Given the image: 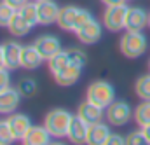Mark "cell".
I'll return each instance as SVG.
<instances>
[{"label": "cell", "instance_id": "cell-1", "mask_svg": "<svg viewBox=\"0 0 150 145\" xmlns=\"http://www.w3.org/2000/svg\"><path fill=\"white\" fill-rule=\"evenodd\" d=\"M91 19H93V14L87 9L75 7V5H65L59 9L58 26L67 32H77L82 25H86Z\"/></svg>", "mask_w": 150, "mask_h": 145}, {"label": "cell", "instance_id": "cell-2", "mask_svg": "<svg viewBox=\"0 0 150 145\" xmlns=\"http://www.w3.org/2000/svg\"><path fill=\"white\" fill-rule=\"evenodd\" d=\"M147 49H149V40L142 32L126 30V33L119 40V51L122 53V56H126L129 60H136V58L143 56Z\"/></svg>", "mask_w": 150, "mask_h": 145}, {"label": "cell", "instance_id": "cell-3", "mask_svg": "<svg viewBox=\"0 0 150 145\" xmlns=\"http://www.w3.org/2000/svg\"><path fill=\"white\" fill-rule=\"evenodd\" d=\"M74 115L65 109H52L44 117V126L51 133L52 138H65L68 135V128Z\"/></svg>", "mask_w": 150, "mask_h": 145}, {"label": "cell", "instance_id": "cell-4", "mask_svg": "<svg viewBox=\"0 0 150 145\" xmlns=\"http://www.w3.org/2000/svg\"><path fill=\"white\" fill-rule=\"evenodd\" d=\"M86 96H87L86 100H89V102L107 109L115 100V89H113L112 84L107 82V80H94V82L89 84V87L86 91Z\"/></svg>", "mask_w": 150, "mask_h": 145}, {"label": "cell", "instance_id": "cell-5", "mask_svg": "<svg viewBox=\"0 0 150 145\" xmlns=\"http://www.w3.org/2000/svg\"><path fill=\"white\" fill-rule=\"evenodd\" d=\"M105 119L112 126H126L131 119H134V110L124 100H113L105 109Z\"/></svg>", "mask_w": 150, "mask_h": 145}, {"label": "cell", "instance_id": "cell-6", "mask_svg": "<svg viewBox=\"0 0 150 145\" xmlns=\"http://www.w3.org/2000/svg\"><path fill=\"white\" fill-rule=\"evenodd\" d=\"M127 11H129V7L126 5V2L117 4V5H107V9L103 12V26L108 32H120L122 28H126Z\"/></svg>", "mask_w": 150, "mask_h": 145}, {"label": "cell", "instance_id": "cell-7", "mask_svg": "<svg viewBox=\"0 0 150 145\" xmlns=\"http://www.w3.org/2000/svg\"><path fill=\"white\" fill-rule=\"evenodd\" d=\"M59 18V5L54 0H38L37 2V19L38 25H54Z\"/></svg>", "mask_w": 150, "mask_h": 145}, {"label": "cell", "instance_id": "cell-8", "mask_svg": "<svg viewBox=\"0 0 150 145\" xmlns=\"http://www.w3.org/2000/svg\"><path fill=\"white\" fill-rule=\"evenodd\" d=\"M33 45L37 47V51L42 54V58L47 61L49 58H52L56 53L61 51V42L56 35H51V33H44V35H38L33 40Z\"/></svg>", "mask_w": 150, "mask_h": 145}, {"label": "cell", "instance_id": "cell-9", "mask_svg": "<svg viewBox=\"0 0 150 145\" xmlns=\"http://www.w3.org/2000/svg\"><path fill=\"white\" fill-rule=\"evenodd\" d=\"M7 122H9V128L12 131V136L14 140H23L25 135L30 131V128L33 126L32 124V119L26 115V114H19V112H12L7 115Z\"/></svg>", "mask_w": 150, "mask_h": 145}, {"label": "cell", "instance_id": "cell-10", "mask_svg": "<svg viewBox=\"0 0 150 145\" xmlns=\"http://www.w3.org/2000/svg\"><path fill=\"white\" fill-rule=\"evenodd\" d=\"M101 33H103L101 23L96 21L94 18H93L91 21H87L86 25H82V26L75 32L77 38H79L82 44H86V45H93V44H96V42L101 38Z\"/></svg>", "mask_w": 150, "mask_h": 145}, {"label": "cell", "instance_id": "cell-11", "mask_svg": "<svg viewBox=\"0 0 150 145\" xmlns=\"http://www.w3.org/2000/svg\"><path fill=\"white\" fill-rule=\"evenodd\" d=\"M21 96L23 95L19 93L18 87H11L9 86L7 89L0 91V114L9 115V114L16 112L19 103H21Z\"/></svg>", "mask_w": 150, "mask_h": 145}, {"label": "cell", "instance_id": "cell-12", "mask_svg": "<svg viewBox=\"0 0 150 145\" xmlns=\"http://www.w3.org/2000/svg\"><path fill=\"white\" fill-rule=\"evenodd\" d=\"M77 115H79L84 122L94 124V122L103 121L105 109L100 107V105H96V103H93V102H89V100H86V102H82V103L77 107Z\"/></svg>", "mask_w": 150, "mask_h": 145}, {"label": "cell", "instance_id": "cell-13", "mask_svg": "<svg viewBox=\"0 0 150 145\" xmlns=\"http://www.w3.org/2000/svg\"><path fill=\"white\" fill-rule=\"evenodd\" d=\"M145 26H149V12L142 7H129L126 18V30L142 32Z\"/></svg>", "mask_w": 150, "mask_h": 145}, {"label": "cell", "instance_id": "cell-14", "mask_svg": "<svg viewBox=\"0 0 150 145\" xmlns=\"http://www.w3.org/2000/svg\"><path fill=\"white\" fill-rule=\"evenodd\" d=\"M21 51L23 45L19 42L9 40L4 44V58H5V68L9 70H16L21 67Z\"/></svg>", "mask_w": 150, "mask_h": 145}, {"label": "cell", "instance_id": "cell-15", "mask_svg": "<svg viewBox=\"0 0 150 145\" xmlns=\"http://www.w3.org/2000/svg\"><path fill=\"white\" fill-rule=\"evenodd\" d=\"M108 136H110L108 126L100 121V122L89 124V128H87V136H86V144H89V145H107Z\"/></svg>", "mask_w": 150, "mask_h": 145}, {"label": "cell", "instance_id": "cell-16", "mask_svg": "<svg viewBox=\"0 0 150 145\" xmlns=\"http://www.w3.org/2000/svg\"><path fill=\"white\" fill-rule=\"evenodd\" d=\"M42 61H45L42 58V54L37 51V47L32 44V45H23V51H21V68H26V70H35L42 65Z\"/></svg>", "mask_w": 150, "mask_h": 145}, {"label": "cell", "instance_id": "cell-17", "mask_svg": "<svg viewBox=\"0 0 150 145\" xmlns=\"http://www.w3.org/2000/svg\"><path fill=\"white\" fill-rule=\"evenodd\" d=\"M82 75V67H77L74 63H70L65 70H61L59 73H54V82L58 86H63V87H68V86H74L75 82L80 79Z\"/></svg>", "mask_w": 150, "mask_h": 145}, {"label": "cell", "instance_id": "cell-18", "mask_svg": "<svg viewBox=\"0 0 150 145\" xmlns=\"http://www.w3.org/2000/svg\"><path fill=\"white\" fill-rule=\"evenodd\" d=\"M87 128H89L87 122H84L79 115H74V119H72V122H70V128H68L67 138H68L72 144H86Z\"/></svg>", "mask_w": 150, "mask_h": 145}, {"label": "cell", "instance_id": "cell-19", "mask_svg": "<svg viewBox=\"0 0 150 145\" xmlns=\"http://www.w3.org/2000/svg\"><path fill=\"white\" fill-rule=\"evenodd\" d=\"M51 133L47 131V128L42 126H32L30 131L25 135V138L21 140L25 145H47L51 142Z\"/></svg>", "mask_w": 150, "mask_h": 145}, {"label": "cell", "instance_id": "cell-20", "mask_svg": "<svg viewBox=\"0 0 150 145\" xmlns=\"http://www.w3.org/2000/svg\"><path fill=\"white\" fill-rule=\"evenodd\" d=\"M32 28H33V25L23 16V14H19L18 11H16V14H14V18L11 19V23H9V26H7V30H9V33L12 37H18V38H21V37H26L30 32H32Z\"/></svg>", "mask_w": 150, "mask_h": 145}, {"label": "cell", "instance_id": "cell-21", "mask_svg": "<svg viewBox=\"0 0 150 145\" xmlns=\"http://www.w3.org/2000/svg\"><path fill=\"white\" fill-rule=\"evenodd\" d=\"M68 65H70V56H68V51H63V49L59 53H56L52 58L47 60V67H49V70H51L52 75L59 73L61 70H65Z\"/></svg>", "mask_w": 150, "mask_h": 145}, {"label": "cell", "instance_id": "cell-22", "mask_svg": "<svg viewBox=\"0 0 150 145\" xmlns=\"http://www.w3.org/2000/svg\"><path fill=\"white\" fill-rule=\"evenodd\" d=\"M134 122L140 128L150 126V100H142V103L134 109Z\"/></svg>", "mask_w": 150, "mask_h": 145}, {"label": "cell", "instance_id": "cell-23", "mask_svg": "<svg viewBox=\"0 0 150 145\" xmlns=\"http://www.w3.org/2000/svg\"><path fill=\"white\" fill-rule=\"evenodd\" d=\"M134 93L142 100H150V72L147 75H142L134 82Z\"/></svg>", "mask_w": 150, "mask_h": 145}, {"label": "cell", "instance_id": "cell-24", "mask_svg": "<svg viewBox=\"0 0 150 145\" xmlns=\"http://www.w3.org/2000/svg\"><path fill=\"white\" fill-rule=\"evenodd\" d=\"M18 12H19V14H23V16H25V18H26L33 26L38 25V19H37V2H30V0H28L23 7H19V9H18Z\"/></svg>", "mask_w": 150, "mask_h": 145}, {"label": "cell", "instance_id": "cell-25", "mask_svg": "<svg viewBox=\"0 0 150 145\" xmlns=\"http://www.w3.org/2000/svg\"><path fill=\"white\" fill-rule=\"evenodd\" d=\"M14 14H16V9L14 7H11L9 4H5L4 0L0 2V26H9V23H11V19L14 18Z\"/></svg>", "mask_w": 150, "mask_h": 145}, {"label": "cell", "instance_id": "cell-26", "mask_svg": "<svg viewBox=\"0 0 150 145\" xmlns=\"http://www.w3.org/2000/svg\"><path fill=\"white\" fill-rule=\"evenodd\" d=\"M68 51V56H70V63H74L77 67H86V63H87V54L82 51V49H79V47H70V49H67Z\"/></svg>", "mask_w": 150, "mask_h": 145}, {"label": "cell", "instance_id": "cell-27", "mask_svg": "<svg viewBox=\"0 0 150 145\" xmlns=\"http://www.w3.org/2000/svg\"><path fill=\"white\" fill-rule=\"evenodd\" d=\"M18 89H19V93H21L23 96H32L33 93H37V82H35L33 79L25 77V79H21V80H19Z\"/></svg>", "mask_w": 150, "mask_h": 145}, {"label": "cell", "instance_id": "cell-28", "mask_svg": "<svg viewBox=\"0 0 150 145\" xmlns=\"http://www.w3.org/2000/svg\"><path fill=\"white\" fill-rule=\"evenodd\" d=\"M126 144H129V145H145V144H149V138H147L143 128H140L138 131L129 133V135L126 136Z\"/></svg>", "mask_w": 150, "mask_h": 145}, {"label": "cell", "instance_id": "cell-29", "mask_svg": "<svg viewBox=\"0 0 150 145\" xmlns=\"http://www.w3.org/2000/svg\"><path fill=\"white\" fill-rule=\"evenodd\" d=\"M14 142V136H12V131L9 128V122L7 119L5 121H0V145H9Z\"/></svg>", "mask_w": 150, "mask_h": 145}, {"label": "cell", "instance_id": "cell-30", "mask_svg": "<svg viewBox=\"0 0 150 145\" xmlns=\"http://www.w3.org/2000/svg\"><path fill=\"white\" fill-rule=\"evenodd\" d=\"M11 86V73L9 68H0V91L7 89Z\"/></svg>", "mask_w": 150, "mask_h": 145}, {"label": "cell", "instance_id": "cell-31", "mask_svg": "<svg viewBox=\"0 0 150 145\" xmlns=\"http://www.w3.org/2000/svg\"><path fill=\"white\" fill-rule=\"evenodd\" d=\"M122 144H126V138L124 136H120L117 133H110V136L107 140V145H122Z\"/></svg>", "mask_w": 150, "mask_h": 145}, {"label": "cell", "instance_id": "cell-32", "mask_svg": "<svg viewBox=\"0 0 150 145\" xmlns=\"http://www.w3.org/2000/svg\"><path fill=\"white\" fill-rule=\"evenodd\" d=\"M4 2H5V4H9L11 7H14V9L18 11V9H19V7H23L28 0H4Z\"/></svg>", "mask_w": 150, "mask_h": 145}, {"label": "cell", "instance_id": "cell-33", "mask_svg": "<svg viewBox=\"0 0 150 145\" xmlns=\"http://www.w3.org/2000/svg\"><path fill=\"white\" fill-rule=\"evenodd\" d=\"M100 2L105 5H117V4H124L126 0H100Z\"/></svg>", "mask_w": 150, "mask_h": 145}, {"label": "cell", "instance_id": "cell-34", "mask_svg": "<svg viewBox=\"0 0 150 145\" xmlns=\"http://www.w3.org/2000/svg\"><path fill=\"white\" fill-rule=\"evenodd\" d=\"M0 68H5V58H4V45H0Z\"/></svg>", "mask_w": 150, "mask_h": 145}, {"label": "cell", "instance_id": "cell-35", "mask_svg": "<svg viewBox=\"0 0 150 145\" xmlns=\"http://www.w3.org/2000/svg\"><path fill=\"white\" fill-rule=\"evenodd\" d=\"M143 131H145V135H147V138H149V144H150V126L143 128Z\"/></svg>", "mask_w": 150, "mask_h": 145}, {"label": "cell", "instance_id": "cell-36", "mask_svg": "<svg viewBox=\"0 0 150 145\" xmlns=\"http://www.w3.org/2000/svg\"><path fill=\"white\" fill-rule=\"evenodd\" d=\"M149 28H150V12H149Z\"/></svg>", "mask_w": 150, "mask_h": 145}, {"label": "cell", "instance_id": "cell-37", "mask_svg": "<svg viewBox=\"0 0 150 145\" xmlns=\"http://www.w3.org/2000/svg\"><path fill=\"white\" fill-rule=\"evenodd\" d=\"M149 72H150V60H149Z\"/></svg>", "mask_w": 150, "mask_h": 145}, {"label": "cell", "instance_id": "cell-38", "mask_svg": "<svg viewBox=\"0 0 150 145\" xmlns=\"http://www.w3.org/2000/svg\"><path fill=\"white\" fill-rule=\"evenodd\" d=\"M35 2H38V0H35Z\"/></svg>", "mask_w": 150, "mask_h": 145}]
</instances>
